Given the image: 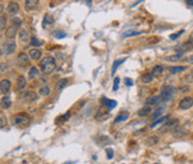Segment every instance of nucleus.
Wrapping results in <instances>:
<instances>
[{"label": "nucleus", "instance_id": "obj_27", "mask_svg": "<svg viewBox=\"0 0 193 164\" xmlns=\"http://www.w3.org/2000/svg\"><path fill=\"white\" fill-rule=\"evenodd\" d=\"M163 111H165V107H160L159 109H156V112L151 114L150 119L151 120H157V117H161V114L163 113Z\"/></svg>", "mask_w": 193, "mask_h": 164}, {"label": "nucleus", "instance_id": "obj_34", "mask_svg": "<svg viewBox=\"0 0 193 164\" xmlns=\"http://www.w3.org/2000/svg\"><path fill=\"white\" fill-rule=\"evenodd\" d=\"M157 141H159V138L155 137V136H151V137H149V138L147 139V143H148L149 145H155Z\"/></svg>", "mask_w": 193, "mask_h": 164}, {"label": "nucleus", "instance_id": "obj_5", "mask_svg": "<svg viewBox=\"0 0 193 164\" xmlns=\"http://www.w3.org/2000/svg\"><path fill=\"white\" fill-rule=\"evenodd\" d=\"M29 62H30V56H28L25 52H21V53L18 55V57H17V64L21 65V67L28 65Z\"/></svg>", "mask_w": 193, "mask_h": 164}, {"label": "nucleus", "instance_id": "obj_22", "mask_svg": "<svg viewBox=\"0 0 193 164\" xmlns=\"http://www.w3.org/2000/svg\"><path fill=\"white\" fill-rule=\"evenodd\" d=\"M150 113H151V107H150V106H144L143 108L139 109L137 114H138L139 117H146V115H149Z\"/></svg>", "mask_w": 193, "mask_h": 164}, {"label": "nucleus", "instance_id": "obj_44", "mask_svg": "<svg viewBox=\"0 0 193 164\" xmlns=\"http://www.w3.org/2000/svg\"><path fill=\"white\" fill-rule=\"evenodd\" d=\"M119 82H120V79L116 77V79H115V84H113V90H117V89H118V84H119Z\"/></svg>", "mask_w": 193, "mask_h": 164}, {"label": "nucleus", "instance_id": "obj_10", "mask_svg": "<svg viewBox=\"0 0 193 164\" xmlns=\"http://www.w3.org/2000/svg\"><path fill=\"white\" fill-rule=\"evenodd\" d=\"M29 56L31 60L33 61H37L42 57V51L40 49H36V48H32L31 50H29Z\"/></svg>", "mask_w": 193, "mask_h": 164}, {"label": "nucleus", "instance_id": "obj_45", "mask_svg": "<svg viewBox=\"0 0 193 164\" xmlns=\"http://www.w3.org/2000/svg\"><path fill=\"white\" fill-rule=\"evenodd\" d=\"M110 141V139L106 137V136H101V138H100V143H109Z\"/></svg>", "mask_w": 193, "mask_h": 164}, {"label": "nucleus", "instance_id": "obj_6", "mask_svg": "<svg viewBox=\"0 0 193 164\" xmlns=\"http://www.w3.org/2000/svg\"><path fill=\"white\" fill-rule=\"evenodd\" d=\"M192 106H193V99L191 96H186V98L181 99L180 102H179V108L180 109H188Z\"/></svg>", "mask_w": 193, "mask_h": 164}, {"label": "nucleus", "instance_id": "obj_32", "mask_svg": "<svg viewBox=\"0 0 193 164\" xmlns=\"http://www.w3.org/2000/svg\"><path fill=\"white\" fill-rule=\"evenodd\" d=\"M40 4V1H38V0H26V1H25V6L26 7H35V6H37Z\"/></svg>", "mask_w": 193, "mask_h": 164}, {"label": "nucleus", "instance_id": "obj_14", "mask_svg": "<svg viewBox=\"0 0 193 164\" xmlns=\"http://www.w3.org/2000/svg\"><path fill=\"white\" fill-rule=\"evenodd\" d=\"M178 125H179V120L178 119H170V120H168L165 125H163V129L161 130V131H166V130H169V129H175V127H178Z\"/></svg>", "mask_w": 193, "mask_h": 164}, {"label": "nucleus", "instance_id": "obj_19", "mask_svg": "<svg viewBox=\"0 0 193 164\" xmlns=\"http://www.w3.org/2000/svg\"><path fill=\"white\" fill-rule=\"evenodd\" d=\"M170 74H178V72H181L184 70H187V67L185 65H178V67H169L168 68Z\"/></svg>", "mask_w": 193, "mask_h": 164}, {"label": "nucleus", "instance_id": "obj_37", "mask_svg": "<svg viewBox=\"0 0 193 164\" xmlns=\"http://www.w3.org/2000/svg\"><path fill=\"white\" fill-rule=\"evenodd\" d=\"M185 80H186V82H193V70H192V71H189L188 74L186 75Z\"/></svg>", "mask_w": 193, "mask_h": 164}, {"label": "nucleus", "instance_id": "obj_42", "mask_svg": "<svg viewBox=\"0 0 193 164\" xmlns=\"http://www.w3.org/2000/svg\"><path fill=\"white\" fill-rule=\"evenodd\" d=\"M69 117H71V112H67L64 115H62V117H59V118H61V120H63V121H67V120L69 119Z\"/></svg>", "mask_w": 193, "mask_h": 164}, {"label": "nucleus", "instance_id": "obj_21", "mask_svg": "<svg viewBox=\"0 0 193 164\" xmlns=\"http://www.w3.org/2000/svg\"><path fill=\"white\" fill-rule=\"evenodd\" d=\"M128 118H129V113H128V112H125V111H123V112L118 113V115H117V117H116V119H115V122L125 121Z\"/></svg>", "mask_w": 193, "mask_h": 164}, {"label": "nucleus", "instance_id": "obj_24", "mask_svg": "<svg viewBox=\"0 0 193 164\" xmlns=\"http://www.w3.org/2000/svg\"><path fill=\"white\" fill-rule=\"evenodd\" d=\"M170 117L169 115H165V117H161V118H159V119H157V120H155L151 125H150V129H155V127L157 126V125H160V124H162L165 120H168Z\"/></svg>", "mask_w": 193, "mask_h": 164}, {"label": "nucleus", "instance_id": "obj_3", "mask_svg": "<svg viewBox=\"0 0 193 164\" xmlns=\"http://www.w3.org/2000/svg\"><path fill=\"white\" fill-rule=\"evenodd\" d=\"M173 93H174V88L172 86H163L162 89H161V93H160V96H161V100L162 101H168L172 99L173 96Z\"/></svg>", "mask_w": 193, "mask_h": 164}, {"label": "nucleus", "instance_id": "obj_43", "mask_svg": "<svg viewBox=\"0 0 193 164\" xmlns=\"http://www.w3.org/2000/svg\"><path fill=\"white\" fill-rule=\"evenodd\" d=\"M124 82H125V84H127L128 87H131V86L134 84V82H132V80H131V79H129V77H127V79H124Z\"/></svg>", "mask_w": 193, "mask_h": 164}, {"label": "nucleus", "instance_id": "obj_20", "mask_svg": "<svg viewBox=\"0 0 193 164\" xmlns=\"http://www.w3.org/2000/svg\"><path fill=\"white\" fill-rule=\"evenodd\" d=\"M67 83H68V79L67 77H64V79H61V80H59L57 81V83H56V86H55V89H56V92H60L61 89H63L66 86H67Z\"/></svg>", "mask_w": 193, "mask_h": 164}, {"label": "nucleus", "instance_id": "obj_50", "mask_svg": "<svg viewBox=\"0 0 193 164\" xmlns=\"http://www.w3.org/2000/svg\"><path fill=\"white\" fill-rule=\"evenodd\" d=\"M1 71H5V63H1Z\"/></svg>", "mask_w": 193, "mask_h": 164}, {"label": "nucleus", "instance_id": "obj_33", "mask_svg": "<svg viewBox=\"0 0 193 164\" xmlns=\"http://www.w3.org/2000/svg\"><path fill=\"white\" fill-rule=\"evenodd\" d=\"M181 57H182V53H178V55H173V56L167 57L166 60H167V61H170V62H174V61H178V60H180Z\"/></svg>", "mask_w": 193, "mask_h": 164}, {"label": "nucleus", "instance_id": "obj_41", "mask_svg": "<svg viewBox=\"0 0 193 164\" xmlns=\"http://www.w3.org/2000/svg\"><path fill=\"white\" fill-rule=\"evenodd\" d=\"M106 155H107V159H112L113 158V150L112 149H106Z\"/></svg>", "mask_w": 193, "mask_h": 164}, {"label": "nucleus", "instance_id": "obj_47", "mask_svg": "<svg viewBox=\"0 0 193 164\" xmlns=\"http://www.w3.org/2000/svg\"><path fill=\"white\" fill-rule=\"evenodd\" d=\"M0 121H1V122H0V126H1V127H5L6 121H5V118H4V115H3V114H1V118H0Z\"/></svg>", "mask_w": 193, "mask_h": 164}, {"label": "nucleus", "instance_id": "obj_23", "mask_svg": "<svg viewBox=\"0 0 193 164\" xmlns=\"http://www.w3.org/2000/svg\"><path fill=\"white\" fill-rule=\"evenodd\" d=\"M24 99H25V101H36L37 100V94L35 92H26L24 94Z\"/></svg>", "mask_w": 193, "mask_h": 164}, {"label": "nucleus", "instance_id": "obj_13", "mask_svg": "<svg viewBox=\"0 0 193 164\" xmlns=\"http://www.w3.org/2000/svg\"><path fill=\"white\" fill-rule=\"evenodd\" d=\"M16 34H17V26L11 25L10 27H7V29H6L5 37H6L7 39H11V41H12V39L16 37Z\"/></svg>", "mask_w": 193, "mask_h": 164}, {"label": "nucleus", "instance_id": "obj_25", "mask_svg": "<svg viewBox=\"0 0 193 164\" xmlns=\"http://www.w3.org/2000/svg\"><path fill=\"white\" fill-rule=\"evenodd\" d=\"M10 107H11V99H10V96H4V98H1V108L7 109V108H10Z\"/></svg>", "mask_w": 193, "mask_h": 164}, {"label": "nucleus", "instance_id": "obj_7", "mask_svg": "<svg viewBox=\"0 0 193 164\" xmlns=\"http://www.w3.org/2000/svg\"><path fill=\"white\" fill-rule=\"evenodd\" d=\"M19 41L24 44L31 43V37H30V32L26 29H22L19 31Z\"/></svg>", "mask_w": 193, "mask_h": 164}, {"label": "nucleus", "instance_id": "obj_29", "mask_svg": "<svg viewBox=\"0 0 193 164\" xmlns=\"http://www.w3.org/2000/svg\"><path fill=\"white\" fill-rule=\"evenodd\" d=\"M153 76H151V74H144V75H142V77H141V82L142 83H149V82H151L153 81Z\"/></svg>", "mask_w": 193, "mask_h": 164}, {"label": "nucleus", "instance_id": "obj_2", "mask_svg": "<svg viewBox=\"0 0 193 164\" xmlns=\"http://www.w3.org/2000/svg\"><path fill=\"white\" fill-rule=\"evenodd\" d=\"M30 115L26 114V113H18V114H16L13 117V122L16 126H18V127H25L30 124Z\"/></svg>", "mask_w": 193, "mask_h": 164}, {"label": "nucleus", "instance_id": "obj_28", "mask_svg": "<svg viewBox=\"0 0 193 164\" xmlns=\"http://www.w3.org/2000/svg\"><path fill=\"white\" fill-rule=\"evenodd\" d=\"M38 76V70L36 67H32L30 70H29V79H35Z\"/></svg>", "mask_w": 193, "mask_h": 164}, {"label": "nucleus", "instance_id": "obj_17", "mask_svg": "<svg viewBox=\"0 0 193 164\" xmlns=\"http://www.w3.org/2000/svg\"><path fill=\"white\" fill-rule=\"evenodd\" d=\"M162 71H163V67L162 65H155L154 68H153V70H151V76L153 77H159L161 74H162Z\"/></svg>", "mask_w": 193, "mask_h": 164}, {"label": "nucleus", "instance_id": "obj_48", "mask_svg": "<svg viewBox=\"0 0 193 164\" xmlns=\"http://www.w3.org/2000/svg\"><path fill=\"white\" fill-rule=\"evenodd\" d=\"M188 89H189L188 86H184V87L180 88V92H181V93H185V92H188Z\"/></svg>", "mask_w": 193, "mask_h": 164}, {"label": "nucleus", "instance_id": "obj_26", "mask_svg": "<svg viewBox=\"0 0 193 164\" xmlns=\"http://www.w3.org/2000/svg\"><path fill=\"white\" fill-rule=\"evenodd\" d=\"M125 61V58H123V60H116L115 62H113V64H112V71H111V74L112 75H115L116 74V71H117V68Z\"/></svg>", "mask_w": 193, "mask_h": 164}, {"label": "nucleus", "instance_id": "obj_18", "mask_svg": "<svg viewBox=\"0 0 193 164\" xmlns=\"http://www.w3.org/2000/svg\"><path fill=\"white\" fill-rule=\"evenodd\" d=\"M107 111H109V109H107L106 107H103L101 109H99L98 113L95 114V118H97L98 120H100V119H101L100 117H104V119H106V118L109 117V112H107Z\"/></svg>", "mask_w": 193, "mask_h": 164}, {"label": "nucleus", "instance_id": "obj_46", "mask_svg": "<svg viewBox=\"0 0 193 164\" xmlns=\"http://www.w3.org/2000/svg\"><path fill=\"white\" fill-rule=\"evenodd\" d=\"M5 24H6V18L4 15H1V30L5 29Z\"/></svg>", "mask_w": 193, "mask_h": 164}, {"label": "nucleus", "instance_id": "obj_36", "mask_svg": "<svg viewBox=\"0 0 193 164\" xmlns=\"http://www.w3.org/2000/svg\"><path fill=\"white\" fill-rule=\"evenodd\" d=\"M12 25H14V26L18 27L19 25H22V19H21V18H17V17H14L13 19H12Z\"/></svg>", "mask_w": 193, "mask_h": 164}, {"label": "nucleus", "instance_id": "obj_11", "mask_svg": "<svg viewBox=\"0 0 193 164\" xmlns=\"http://www.w3.org/2000/svg\"><path fill=\"white\" fill-rule=\"evenodd\" d=\"M101 102L105 105V107H106V108L109 109V111H111V109H113V108L117 107V101H115V100H110V99L105 98V96L101 98Z\"/></svg>", "mask_w": 193, "mask_h": 164}, {"label": "nucleus", "instance_id": "obj_38", "mask_svg": "<svg viewBox=\"0 0 193 164\" xmlns=\"http://www.w3.org/2000/svg\"><path fill=\"white\" fill-rule=\"evenodd\" d=\"M50 23H52L51 17H49V15H45V17H44V19H43V26H45L47 24H50Z\"/></svg>", "mask_w": 193, "mask_h": 164}, {"label": "nucleus", "instance_id": "obj_15", "mask_svg": "<svg viewBox=\"0 0 193 164\" xmlns=\"http://www.w3.org/2000/svg\"><path fill=\"white\" fill-rule=\"evenodd\" d=\"M26 87V80L24 76H18V79H17V90L18 92H21V90H23L24 88Z\"/></svg>", "mask_w": 193, "mask_h": 164}, {"label": "nucleus", "instance_id": "obj_39", "mask_svg": "<svg viewBox=\"0 0 193 164\" xmlns=\"http://www.w3.org/2000/svg\"><path fill=\"white\" fill-rule=\"evenodd\" d=\"M142 32H136V31H131V32H128V33H124L123 36L124 37H131V36H138V34H141Z\"/></svg>", "mask_w": 193, "mask_h": 164}, {"label": "nucleus", "instance_id": "obj_49", "mask_svg": "<svg viewBox=\"0 0 193 164\" xmlns=\"http://www.w3.org/2000/svg\"><path fill=\"white\" fill-rule=\"evenodd\" d=\"M188 62H189L191 64H193V55H192V56H191V57L188 58Z\"/></svg>", "mask_w": 193, "mask_h": 164}, {"label": "nucleus", "instance_id": "obj_1", "mask_svg": "<svg viewBox=\"0 0 193 164\" xmlns=\"http://www.w3.org/2000/svg\"><path fill=\"white\" fill-rule=\"evenodd\" d=\"M56 68V62L55 58L51 57V56H45L42 61H41V69L44 74H51L52 71L55 70Z\"/></svg>", "mask_w": 193, "mask_h": 164}, {"label": "nucleus", "instance_id": "obj_40", "mask_svg": "<svg viewBox=\"0 0 193 164\" xmlns=\"http://www.w3.org/2000/svg\"><path fill=\"white\" fill-rule=\"evenodd\" d=\"M184 32H185V31H184V30H181V31H179L178 33H175V34H170V39H177V38L179 37V36H181Z\"/></svg>", "mask_w": 193, "mask_h": 164}, {"label": "nucleus", "instance_id": "obj_9", "mask_svg": "<svg viewBox=\"0 0 193 164\" xmlns=\"http://www.w3.org/2000/svg\"><path fill=\"white\" fill-rule=\"evenodd\" d=\"M0 89H1L3 94H7L11 89V82L7 79H3L1 82H0Z\"/></svg>", "mask_w": 193, "mask_h": 164}, {"label": "nucleus", "instance_id": "obj_31", "mask_svg": "<svg viewBox=\"0 0 193 164\" xmlns=\"http://www.w3.org/2000/svg\"><path fill=\"white\" fill-rule=\"evenodd\" d=\"M40 94H41L42 96H48V95L50 94V88H49L48 86L41 87V89H40Z\"/></svg>", "mask_w": 193, "mask_h": 164}, {"label": "nucleus", "instance_id": "obj_4", "mask_svg": "<svg viewBox=\"0 0 193 164\" xmlns=\"http://www.w3.org/2000/svg\"><path fill=\"white\" fill-rule=\"evenodd\" d=\"M16 48H17V44L14 41H10V42H6L3 44V55L6 53V55H11L16 51Z\"/></svg>", "mask_w": 193, "mask_h": 164}, {"label": "nucleus", "instance_id": "obj_12", "mask_svg": "<svg viewBox=\"0 0 193 164\" xmlns=\"http://www.w3.org/2000/svg\"><path fill=\"white\" fill-rule=\"evenodd\" d=\"M7 12L10 14H12V15L17 14V13L19 12V4L16 3V1H11L8 4V6H7Z\"/></svg>", "mask_w": 193, "mask_h": 164}, {"label": "nucleus", "instance_id": "obj_8", "mask_svg": "<svg viewBox=\"0 0 193 164\" xmlns=\"http://www.w3.org/2000/svg\"><path fill=\"white\" fill-rule=\"evenodd\" d=\"M188 134V131L186 127H182V126H178L175 127V129L173 130V136L175 138H180V137H185Z\"/></svg>", "mask_w": 193, "mask_h": 164}, {"label": "nucleus", "instance_id": "obj_16", "mask_svg": "<svg viewBox=\"0 0 193 164\" xmlns=\"http://www.w3.org/2000/svg\"><path fill=\"white\" fill-rule=\"evenodd\" d=\"M161 96L160 95H155V96H151L149 98L147 101H146V105L147 106H154V105H157L159 102H161Z\"/></svg>", "mask_w": 193, "mask_h": 164}, {"label": "nucleus", "instance_id": "obj_51", "mask_svg": "<svg viewBox=\"0 0 193 164\" xmlns=\"http://www.w3.org/2000/svg\"><path fill=\"white\" fill-rule=\"evenodd\" d=\"M187 4L191 5V6H193V0H191V1H187Z\"/></svg>", "mask_w": 193, "mask_h": 164}, {"label": "nucleus", "instance_id": "obj_30", "mask_svg": "<svg viewBox=\"0 0 193 164\" xmlns=\"http://www.w3.org/2000/svg\"><path fill=\"white\" fill-rule=\"evenodd\" d=\"M30 44H31L33 48H36V49H37V46H42V45H43V43H42L38 38H36V37H32V38H31V43H30Z\"/></svg>", "mask_w": 193, "mask_h": 164}, {"label": "nucleus", "instance_id": "obj_35", "mask_svg": "<svg viewBox=\"0 0 193 164\" xmlns=\"http://www.w3.org/2000/svg\"><path fill=\"white\" fill-rule=\"evenodd\" d=\"M54 36H55V38L61 39V38H64V37H66L67 33H66V32H63V31H56V32L54 33Z\"/></svg>", "mask_w": 193, "mask_h": 164}]
</instances>
